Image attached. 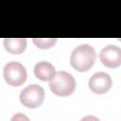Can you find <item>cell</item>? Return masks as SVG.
<instances>
[{
    "label": "cell",
    "instance_id": "obj_1",
    "mask_svg": "<svg viewBox=\"0 0 121 121\" xmlns=\"http://www.w3.org/2000/svg\"><path fill=\"white\" fill-rule=\"evenodd\" d=\"M96 60V52L93 46L84 43L78 45L71 53V65L79 72L88 71Z\"/></svg>",
    "mask_w": 121,
    "mask_h": 121
},
{
    "label": "cell",
    "instance_id": "obj_6",
    "mask_svg": "<svg viewBox=\"0 0 121 121\" xmlns=\"http://www.w3.org/2000/svg\"><path fill=\"white\" fill-rule=\"evenodd\" d=\"M88 85L92 92L98 95L105 94L112 87V78L105 72H97L89 78Z\"/></svg>",
    "mask_w": 121,
    "mask_h": 121
},
{
    "label": "cell",
    "instance_id": "obj_5",
    "mask_svg": "<svg viewBox=\"0 0 121 121\" xmlns=\"http://www.w3.org/2000/svg\"><path fill=\"white\" fill-rule=\"evenodd\" d=\"M101 62L109 68H116L121 64V49L114 44L103 47L99 53Z\"/></svg>",
    "mask_w": 121,
    "mask_h": 121
},
{
    "label": "cell",
    "instance_id": "obj_9",
    "mask_svg": "<svg viewBox=\"0 0 121 121\" xmlns=\"http://www.w3.org/2000/svg\"><path fill=\"white\" fill-rule=\"evenodd\" d=\"M56 42H57L56 38H45V39L44 38H34L33 39V43H35V45L43 49H47V48L54 46Z\"/></svg>",
    "mask_w": 121,
    "mask_h": 121
},
{
    "label": "cell",
    "instance_id": "obj_3",
    "mask_svg": "<svg viewBox=\"0 0 121 121\" xmlns=\"http://www.w3.org/2000/svg\"><path fill=\"white\" fill-rule=\"evenodd\" d=\"M3 76L6 82L11 86H21L26 79L25 66L18 61H9L4 66Z\"/></svg>",
    "mask_w": 121,
    "mask_h": 121
},
{
    "label": "cell",
    "instance_id": "obj_7",
    "mask_svg": "<svg viewBox=\"0 0 121 121\" xmlns=\"http://www.w3.org/2000/svg\"><path fill=\"white\" fill-rule=\"evenodd\" d=\"M55 73L56 71H55V67L53 66V64L45 60L39 61L34 66L35 77L43 81L50 80L55 75Z\"/></svg>",
    "mask_w": 121,
    "mask_h": 121
},
{
    "label": "cell",
    "instance_id": "obj_8",
    "mask_svg": "<svg viewBox=\"0 0 121 121\" xmlns=\"http://www.w3.org/2000/svg\"><path fill=\"white\" fill-rule=\"evenodd\" d=\"M4 46L11 54H20L26 47V40L25 38H5Z\"/></svg>",
    "mask_w": 121,
    "mask_h": 121
},
{
    "label": "cell",
    "instance_id": "obj_2",
    "mask_svg": "<svg viewBox=\"0 0 121 121\" xmlns=\"http://www.w3.org/2000/svg\"><path fill=\"white\" fill-rule=\"evenodd\" d=\"M49 87L52 93L59 96H67L73 94L76 88V80L74 77L65 71L55 73L49 80Z\"/></svg>",
    "mask_w": 121,
    "mask_h": 121
},
{
    "label": "cell",
    "instance_id": "obj_4",
    "mask_svg": "<svg viewBox=\"0 0 121 121\" xmlns=\"http://www.w3.org/2000/svg\"><path fill=\"white\" fill-rule=\"evenodd\" d=\"M44 98L43 89L37 84H30L20 93V101L26 108L34 109L42 105Z\"/></svg>",
    "mask_w": 121,
    "mask_h": 121
}]
</instances>
